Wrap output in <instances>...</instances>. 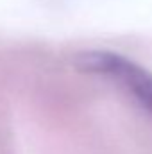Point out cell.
I'll return each instance as SVG.
<instances>
[{
  "instance_id": "obj_1",
  "label": "cell",
  "mask_w": 152,
  "mask_h": 154,
  "mask_svg": "<svg viewBox=\"0 0 152 154\" xmlns=\"http://www.w3.org/2000/svg\"><path fill=\"white\" fill-rule=\"evenodd\" d=\"M75 65L82 72L109 77L125 88L145 109L152 111V74L113 52H84L79 54Z\"/></svg>"
}]
</instances>
